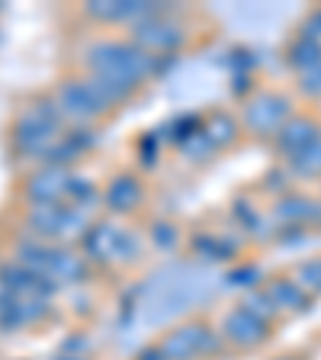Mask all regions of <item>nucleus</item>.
I'll use <instances>...</instances> for the list:
<instances>
[{
	"mask_svg": "<svg viewBox=\"0 0 321 360\" xmlns=\"http://www.w3.org/2000/svg\"><path fill=\"white\" fill-rule=\"evenodd\" d=\"M212 280L209 274L190 267V264H173V267H164L157 270L151 277V286H148V312L151 322H161L167 315H177V312H187L190 306H199L202 300H209L212 292Z\"/></svg>",
	"mask_w": 321,
	"mask_h": 360,
	"instance_id": "1",
	"label": "nucleus"
},
{
	"mask_svg": "<svg viewBox=\"0 0 321 360\" xmlns=\"http://www.w3.org/2000/svg\"><path fill=\"white\" fill-rule=\"evenodd\" d=\"M87 68H90V75L112 77V81H119L135 90L145 77L157 71V58L142 52V49L132 42L106 39V42H93L87 49Z\"/></svg>",
	"mask_w": 321,
	"mask_h": 360,
	"instance_id": "2",
	"label": "nucleus"
},
{
	"mask_svg": "<svg viewBox=\"0 0 321 360\" xmlns=\"http://www.w3.org/2000/svg\"><path fill=\"white\" fill-rule=\"evenodd\" d=\"M61 110L55 100H36L20 112L13 126V145L26 158H45L61 142Z\"/></svg>",
	"mask_w": 321,
	"mask_h": 360,
	"instance_id": "3",
	"label": "nucleus"
},
{
	"mask_svg": "<svg viewBox=\"0 0 321 360\" xmlns=\"http://www.w3.org/2000/svg\"><path fill=\"white\" fill-rule=\"evenodd\" d=\"M55 103H58L61 116H67L74 122H90L97 120L103 110H110L106 100L100 97V90L90 84V77H67V81H61L58 90H55Z\"/></svg>",
	"mask_w": 321,
	"mask_h": 360,
	"instance_id": "4",
	"label": "nucleus"
},
{
	"mask_svg": "<svg viewBox=\"0 0 321 360\" xmlns=\"http://www.w3.org/2000/svg\"><path fill=\"white\" fill-rule=\"evenodd\" d=\"M129 39L132 45H138L142 52L148 55H167V52H177L183 45V26L177 20H171L167 13H157L148 16V20H138L129 26Z\"/></svg>",
	"mask_w": 321,
	"mask_h": 360,
	"instance_id": "5",
	"label": "nucleus"
},
{
	"mask_svg": "<svg viewBox=\"0 0 321 360\" xmlns=\"http://www.w3.org/2000/svg\"><path fill=\"white\" fill-rule=\"evenodd\" d=\"M30 229L42 238H74L87 229V219H84V210H71V206H61V202H52V206H32L30 216H26Z\"/></svg>",
	"mask_w": 321,
	"mask_h": 360,
	"instance_id": "6",
	"label": "nucleus"
},
{
	"mask_svg": "<svg viewBox=\"0 0 321 360\" xmlns=\"http://www.w3.org/2000/svg\"><path fill=\"white\" fill-rule=\"evenodd\" d=\"M218 347H222V341L216 335H209V328L199 322L180 325L161 341V351H164L167 360H193L199 354H216Z\"/></svg>",
	"mask_w": 321,
	"mask_h": 360,
	"instance_id": "7",
	"label": "nucleus"
},
{
	"mask_svg": "<svg viewBox=\"0 0 321 360\" xmlns=\"http://www.w3.org/2000/svg\"><path fill=\"white\" fill-rule=\"evenodd\" d=\"M87 251L97 261H129V257L138 255V238L132 232H122V229H112V225H97L90 229L87 238Z\"/></svg>",
	"mask_w": 321,
	"mask_h": 360,
	"instance_id": "8",
	"label": "nucleus"
},
{
	"mask_svg": "<svg viewBox=\"0 0 321 360\" xmlns=\"http://www.w3.org/2000/svg\"><path fill=\"white\" fill-rule=\"evenodd\" d=\"M286 116H289V103L277 94H257L244 110V122L254 135H273L286 126Z\"/></svg>",
	"mask_w": 321,
	"mask_h": 360,
	"instance_id": "9",
	"label": "nucleus"
},
{
	"mask_svg": "<svg viewBox=\"0 0 321 360\" xmlns=\"http://www.w3.org/2000/svg\"><path fill=\"white\" fill-rule=\"evenodd\" d=\"M87 13L103 22H129L132 26L138 20L167 13V10L157 7V4H142V0H103V4H87Z\"/></svg>",
	"mask_w": 321,
	"mask_h": 360,
	"instance_id": "10",
	"label": "nucleus"
},
{
	"mask_svg": "<svg viewBox=\"0 0 321 360\" xmlns=\"http://www.w3.org/2000/svg\"><path fill=\"white\" fill-rule=\"evenodd\" d=\"M222 331H225V341L241 345V347H254L267 338V322L257 319L254 312H247L244 306H238L222 319Z\"/></svg>",
	"mask_w": 321,
	"mask_h": 360,
	"instance_id": "11",
	"label": "nucleus"
},
{
	"mask_svg": "<svg viewBox=\"0 0 321 360\" xmlns=\"http://www.w3.org/2000/svg\"><path fill=\"white\" fill-rule=\"evenodd\" d=\"M71 190V174H65L61 167H45V171L32 174L30 184H26V196H30L36 206H52L61 202Z\"/></svg>",
	"mask_w": 321,
	"mask_h": 360,
	"instance_id": "12",
	"label": "nucleus"
},
{
	"mask_svg": "<svg viewBox=\"0 0 321 360\" xmlns=\"http://www.w3.org/2000/svg\"><path fill=\"white\" fill-rule=\"evenodd\" d=\"M315 142H318V139H315V126L308 120L286 122V126L280 129V139H277L280 151H283V155H296V158H299L302 151H306L308 145H315Z\"/></svg>",
	"mask_w": 321,
	"mask_h": 360,
	"instance_id": "13",
	"label": "nucleus"
},
{
	"mask_svg": "<svg viewBox=\"0 0 321 360\" xmlns=\"http://www.w3.org/2000/svg\"><path fill=\"white\" fill-rule=\"evenodd\" d=\"M103 202L110 206L112 212L135 210V206L142 202V187H138V180H135V177H116L110 187H106Z\"/></svg>",
	"mask_w": 321,
	"mask_h": 360,
	"instance_id": "14",
	"label": "nucleus"
},
{
	"mask_svg": "<svg viewBox=\"0 0 321 360\" xmlns=\"http://www.w3.org/2000/svg\"><path fill=\"white\" fill-rule=\"evenodd\" d=\"M90 145V135L87 132H71V135H61V142L55 145L48 155H45V161H48V167H58V165H65V161H71V158L77 155L81 148H87Z\"/></svg>",
	"mask_w": 321,
	"mask_h": 360,
	"instance_id": "15",
	"label": "nucleus"
},
{
	"mask_svg": "<svg viewBox=\"0 0 321 360\" xmlns=\"http://www.w3.org/2000/svg\"><path fill=\"white\" fill-rule=\"evenodd\" d=\"M318 61H321V49H318V45H315L308 36L289 45V65H292V68H299V71H306V68L318 65Z\"/></svg>",
	"mask_w": 321,
	"mask_h": 360,
	"instance_id": "16",
	"label": "nucleus"
},
{
	"mask_svg": "<svg viewBox=\"0 0 321 360\" xmlns=\"http://www.w3.org/2000/svg\"><path fill=\"white\" fill-rule=\"evenodd\" d=\"M0 328H4V331L22 328L20 296H13V292H7V290H0Z\"/></svg>",
	"mask_w": 321,
	"mask_h": 360,
	"instance_id": "17",
	"label": "nucleus"
},
{
	"mask_svg": "<svg viewBox=\"0 0 321 360\" xmlns=\"http://www.w3.org/2000/svg\"><path fill=\"white\" fill-rule=\"evenodd\" d=\"M193 248L199 251V255H206V261H225V257H232L235 255V248L228 245L225 238H218V235H206V238H196Z\"/></svg>",
	"mask_w": 321,
	"mask_h": 360,
	"instance_id": "18",
	"label": "nucleus"
},
{
	"mask_svg": "<svg viewBox=\"0 0 321 360\" xmlns=\"http://www.w3.org/2000/svg\"><path fill=\"white\" fill-rule=\"evenodd\" d=\"M267 296H270V302H273L277 309H280V306H283V309H292V306H299V302H302V286L277 280V283L267 290Z\"/></svg>",
	"mask_w": 321,
	"mask_h": 360,
	"instance_id": "19",
	"label": "nucleus"
},
{
	"mask_svg": "<svg viewBox=\"0 0 321 360\" xmlns=\"http://www.w3.org/2000/svg\"><path fill=\"white\" fill-rule=\"evenodd\" d=\"M202 132L209 135L212 145H225V142H232V139H235V122L228 120L225 112H216V116L202 126Z\"/></svg>",
	"mask_w": 321,
	"mask_h": 360,
	"instance_id": "20",
	"label": "nucleus"
},
{
	"mask_svg": "<svg viewBox=\"0 0 321 360\" xmlns=\"http://www.w3.org/2000/svg\"><path fill=\"white\" fill-rule=\"evenodd\" d=\"M315 206L308 200H299V196H289V200H283L277 206L280 219H289V222H302V219H312L315 216Z\"/></svg>",
	"mask_w": 321,
	"mask_h": 360,
	"instance_id": "21",
	"label": "nucleus"
},
{
	"mask_svg": "<svg viewBox=\"0 0 321 360\" xmlns=\"http://www.w3.org/2000/svg\"><path fill=\"white\" fill-rule=\"evenodd\" d=\"M241 306H244L247 312H254L257 319H263V322H270V319H273V312H277V306L270 302L267 292H257V290H254V292H247Z\"/></svg>",
	"mask_w": 321,
	"mask_h": 360,
	"instance_id": "22",
	"label": "nucleus"
},
{
	"mask_svg": "<svg viewBox=\"0 0 321 360\" xmlns=\"http://www.w3.org/2000/svg\"><path fill=\"white\" fill-rule=\"evenodd\" d=\"M292 161H296V167H299L302 174H315V171H321V142L308 145V148L302 151L299 158H292Z\"/></svg>",
	"mask_w": 321,
	"mask_h": 360,
	"instance_id": "23",
	"label": "nucleus"
},
{
	"mask_svg": "<svg viewBox=\"0 0 321 360\" xmlns=\"http://www.w3.org/2000/svg\"><path fill=\"white\" fill-rule=\"evenodd\" d=\"M302 90H308V94H321V61L302 71Z\"/></svg>",
	"mask_w": 321,
	"mask_h": 360,
	"instance_id": "24",
	"label": "nucleus"
},
{
	"mask_svg": "<svg viewBox=\"0 0 321 360\" xmlns=\"http://www.w3.org/2000/svg\"><path fill=\"white\" fill-rule=\"evenodd\" d=\"M299 280L306 286L321 290V261H312V264H306V267H299Z\"/></svg>",
	"mask_w": 321,
	"mask_h": 360,
	"instance_id": "25",
	"label": "nucleus"
},
{
	"mask_svg": "<svg viewBox=\"0 0 321 360\" xmlns=\"http://www.w3.org/2000/svg\"><path fill=\"white\" fill-rule=\"evenodd\" d=\"M151 235H155V241L161 248H171L173 241H177V229H173V225H167V222H157L155 229H151Z\"/></svg>",
	"mask_w": 321,
	"mask_h": 360,
	"instance_id": "26",
	"label": "nucleus"
},
{
	"mask_svg": "<svg viewBox=\"0 0 321 360\" xmlns=\"http://www.w3.org/2000/svg\"><path fill=\"white\" fill-rule=\"evenodd\" d=\"M244 280H257V270L254 267H244V270H235V274H228V283H244Z\"/></svg>",
	"mask_w": 321,
	"mask_h": 360,
	"instance_id": "27",
	"label": "nucleus"
},
{
	"mask_svg": "<svg viewBox=\"0 0 321 360\" xmlns=\"http://www.w3.org/2000/svg\"><path fill=\"white\" fill-rule=\"evenodd\" d=\"M138 360H167V357H164V351H161V347H148V351L138 354Z\"/></svg>",
	"mask_w": 321,
	"mask_h": 360,
	"instance_id": "28",
	"label": "nucleus"
}]
</instances>
